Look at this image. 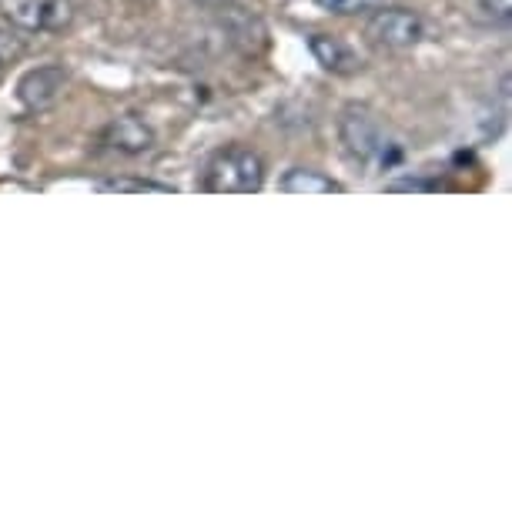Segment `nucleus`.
I'll use <instances>...</instances> for the list:
<instances>
[{
    "instance_id": "nucleus-6",
    "label": "nucleus",
    "mask_w": 512,
    "mask_h": 512,
    "mask_svg": "<svg viewBox=\"0 0 512 512\" xmlns=\"http://www.w3.org/2000/svg\"><path fill=\"white\" fill-rule=\"evenodd\" d=\"M154 131L151 124L138 118V114H121V118H114L108 128H104V144H108L111 151L124 154V158H138V154H148L154 148Z\"/></svg>"
},
{
    "instance_id": "nucleus-10",
    "label": "nucleus",
    "mask_w": 512,
    "mask_h": 512,
    "mask_svg": "<svg viewBox=\"0 0 512 512\" xmlns=\"http://www.w3.org/2000/svg\"><path fill=\"white\" fill-rule=\"evenodd\" d=\"M322 11L338 14V17H352V14H369L372 7H379L382 0H315Z\"/></svg>"
},
{
    "instance_id": "nucleus-2",
    "label": "nucleus",
    "mask_w": 512,
    "mask_h": 512,
    "mask_svg": "<svg viewBox=\"0 0 512 512\" xmlns=\"http://www.w3.org/2000/svg\"><path fill=\"white\" fill-rule=\"evenodd\" d=\"M201 188L211 195H258L265 188V158L245 144L218 148L205 164Z\"/></svg>"
},
{
    "instance_id": "nucleus-9",
    "label": "nucleus",
    "mask_w": 512,
    "mask_h": 512,
    "mask_svg": "<svg viewBox=\"0 0 512 512\" xmlns=\"http://www.w3.org/2000/svg\"><path fill=\"white\" fill-rule=\"evenodd\" d=\"M98 191H104V195H171V185H161V181L151 178H108L101 181Z\"/></svg>"
},
{
    "instance_id": "nucleus-8",
    "label": "nucleus",
    "mask_w": 512,
    "mask_h": 512,
    "mask_svg": "<svg viewBox=\"0 0 512 512\" xmlns=\"http://www.w3.org/2000/svg\"><path fill=\"white\" fill-rule=\"evenodd\" d=\"M278 188L285 195H342L345 191L342 181H335L318 168H288L285 178L278 181Z\"/></svg>"
},
{
    "instance_id": "nucleus-11",
    "label": "nucleus",
    "mask_w": 512,
    "mask_h": 512,
    "mask_svg": "<svg viewBox=\"0 0 512 512\" xmlns=\"http://www.w3.org/2000/svg\"><path fill=\"white\" fill-rule=\"evenodd\" d=\"M476 7L492 24H509L512 17V0H476Z\"/></svg>"
},
{
    "instance_id": "nucleus-3",
    "label": "nucleus",
    "mask_w": 512,
    "mask_h": 512,
    "mask_svg": "<svg viewBox=\"0 0 512 512\" xmlns=\"http://www.w3.org/2000/svg\"><path fill=\"white\" fill-rule=\"evenodd\" d=\"M425 34H429L425 17L409 7H372V17L365 21V41L389 54L412 51L425 41Z\"/></svg>"
},
{
    "instance_id": "nucleus-5",
    "label": "nucleus",
    "mask_w": 512,
    "mask_h": 512,
    "mask_svg": "<svg viewBox=\"0 0 512 512\" xmlns=\"http://www.w3.org/2000/svg\"><path fill=\"white\" fill-rule=\"evenodd\" d=\"M64 88H67L64 67L61 64H44V67L27 71L21 81H17V101H21L27 111H47L57 98H61Z\"/></svg>"
},
{
    "instance_id": "nucleus-7",
    "label": "nucleus",
    "mask_w": 512,
    "mask_h": 512,
    "mask_svg": "<svg viewBox=\"0 0 512 512\" xmlns=\"http://www.w3.org/2000/svg\"><path fill=\"white\" fill-rule=\"evenodd\" d=\"M308 51L328 74L349 77L362 71V57L359 51L338 34H308Z\"/></svg>"
},
{
    "instance_id": "nucleus-12",
    "label": "nucleus",
    "mask_w": 512,
    "mask_h": 512,
    "mask_svg": "<svg viewBox=\"0 0 512 512\" xmlns=\"http://www.w3.org/2000/svg\"><path fill=\"white\" fill-rule=\"evenodd\" d=\"M432 185L429 181H419V178H405V181H392L389 191H429Z\"/></svg>"
},
{
    "instance_id": "nucleus-4",
    "label": "nucleus",
    "mask_w": 512,
    "mask_h": 512,
    "mask_svg": "<svg viewBox=\"0 0 512 512\" xmlns=\"http://www.w3.org/2000/svg\"><path fill=\"white\" fill-rule=\"evenodd\" d=\"M4 21L27 34H51L64 31L74 21L71 0H0Z\"/></svg>"
},
{
    "instance_id": "nucleus-13",
    "label": "nucleus",
    "mask_w": 512,
    "mask_h": 512,
    "mask_svg": "<svg viewBox=\"0 0 512 512\" xmlns=\"http://www.w3.org/2000/svg\"><path fill=\"white\" fill-rule=\"evenodd\" d=\"M17 54V47H14V41L7 34H0V67L7 64V57H14Z\"/></svg>"
},
{
    "instance_id": "nucleus-1",
    "label": "nucleus",
    "mask_w": 512,
    "mask_h": 512,
    "mask_svg": "<svg viewBox=\"0 0 512 512\" xmlns=\"http://www.w3.org/2000/svg\"><path fill=\"white\" fill-rule=\"evenodd\" d=\"M338 141L359 168H392L402 161V144L365 104H345L338 114Z\"/></svg>"
},
{
    "instance_id": "nucleus-14",
    "label": "nucleus",
    "mask_w": 512,
    "mask_h": 512,
    "mask_svg": "<svg viewBox=\"0 0 512 512\" xmlns=\"http://www.w3.org/2000/svg\"><path fill=\"white\" fill-rule=\"evenodd\" d=\"M201 7H211V11H225V7H235L238 0H195Z\"/></svg>"
}]
</instances>
